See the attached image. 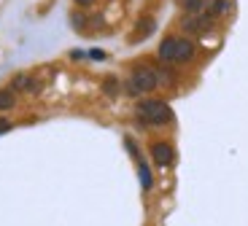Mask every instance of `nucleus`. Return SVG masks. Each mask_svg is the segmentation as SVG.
<instances>
[{"label": "nucleus", "mask_w": 248, "mask_h": 226, "mask_svg": "<svg viewBox=\"0 0 248 226\" xmlns=\"http://www.w3.org/2000/svg\"><path fill=\"white\" fill-rule=\"evenodd\" d=\"M68 57H70L73 62H81V60H87V51H84V49H73Z\"/></svg>", "instance_id": "18"}, {"label": "nucleus", "mask_w": 248, "mask_h": 226, "mask_svg": "<svg viewBox=\"0 0 248 226\" xmlns=\"http://www.w3.org/2000/svg\"><path fill=\"white\" fill-rule=\"evenodd\" d=\"M205 11L211 14L213 19H221L232 11V0H208V8Z\"/></svg>", "instance_id": "11"}, {"label": "nucleus", "mask_w": 248, "mask_h": 226, "mask_svg": "<svg viewBox=\"0 0 248 226\" xmlns=\"http://www.w3.org/2000/svg\"><path fill=\"white\" fill-rule=\"evenodd\" d=\"M149 153H151V162L156 167H170L175 165V146L168 140H154L149 146Z\"/></svg>", "instance_id": "5"}, {"label": "nucleus", "mask_w": 248, "mask_h": 226, "mask_svg": "<svg viewBox=\"0 0 248 226\" xmlns=\"http://www.w3.org/2000/svg\"><path fill=\"white\" fill-rule=\"evenodd\" d=\"M156 30V19L151 16V14H143V16H138V22L132 25V32L127 35V41L130 43H143L146 38H151Z\"/></svg>", "instance_id": "6"}, {"label": "nucleus", "mask_w": 248, "mask_h": 226, "mask_svg": "<svg viewBox=\"0 0 248 226\" xmlns=\"http://www.w3.org/2000/svg\"><path fill=\"white\" fill-rule=\"evenodd\" d=\"M135 119L140 127H168V124L175 121V113L165 100L143 97L135 105Z\"/></svg>", "instance_id": "3"}, {"label": "nucleus", "mask_w": 248, "mask_h": 226, "mask_svg": "<svg viewBox=\"0 0 248 226\" xmlns=\"http://www.w3.org/2000/svg\"><path fill=\"white\" fill-rule=\"evenodd\" d=\"M194 57H197V41L189 35L168 32L156 46V60L165 65H189Z\"/></svg>", "instance_id": "1"}, {"label": "nucleus", "mask_w": 248, "mask_h": 226, "mask_svg": "<svg viewBox=\"0 0 248 226\" xmlns=\"http://www.w3.org/2000/svg\"><path fill=\"white\" fill-rule=\"evenodd\" d=\"M124 94L132 100H140L143 94H151L159 89V73H156V65L149 62H135L130 67V78L124 81Z\"/></svg>", "instance_id": "2"}, {"label": "nucleus", "mask_w": 248, "mask_h": 226, "mask_svg": "<svg viewBox=\"0 0 248 226\" xmlns=\"http://www.w3.org/2000/svg\"><path fill=\"white\" fill-rule=\"evenodd\" d=\"M211 27H213V16L208 11H202V14H184V16H181V32L189 35V38L205 35Z\"/></svg>", "instance_id": "4"}, {"label": "nucleus", "mask_w": 248, "mask_h": 226, "mask_svg": "<svg viewBox=\"0 0 248 226\" xmlns=\"http://www.w3.org/2000/svg\"><path fill=\"white\" fill-rule=\"evenodd\" d=\"M100 89H103L106 97H116V94L122 92V81H119L116 75H106V78L100 81Z\"/></svg>", "instance_id": "12"}, {"label": "nucleus", "mask_w": 248, "mask_h": 226, "mask_svg": "<svg viewBox=\"0 0 248 226\" xmlns=\"http://www.w3.org/2000/svg\"><path fill=\"white\" fill-rule=\"evenodd\" d=\"M89 22H92V19H89V14L84 11V8H73V11H70V27H73L76 32H87Z\"/></svg>", "instance_id": "9"}, {"label": "nucleus", "mask_w": 248, "mask_h": 226, "mask_svg": "<svg viewBox=\"0 0 248 226\" xmlns=\"http://www.w3.org/2000/svg\"><path fill=\"white\" fill-rule=\"evenodd\" d=\"M19 105V94L14 92L11 86H3L0 89V113H8V110H14Z\"/></svg>", "instance_id": "8"}, {"label": "nucleus", "mask_w": 248, "mask_h": 226, "mask_svg": "<svg viewBox=\"0 0 248 226\" xmlns=\"http://www.w3.org/2000/svg\"><path fill=\"white\" fill-rule=\"evenodd\" d=\"M138 178H140V189L151 191L154 189V175H151V167L146 159H138Z\"/></svg>", "instance_id": "10"}, {"label": "nucleus", "mask_w": 248, "mask_h": 226, "mask_svg": "<svg viewBox=\"0 0 248 226\" xmlns=\"http://www.w3.org/2000/svg\"><path fill=\"white\" fill-rule=\"evenodd\" d=\"M11 129H14L11 119H6V116H0V135H6V132H11Z\"/></svg>", "instance_id": "16"}, {"label": "nucleus", "mask_w": 248, "mask_h": 226, "mask_svg": "<svg viewBox=\"0 0 248 226\" xmlns=\"http://www.w3.org/2000/svg\"><path fill=\"white\" fill-rule=\"evenodd\" d=\"M87 60H92V62H106L108 54H106L103 49H89V51H87Z\"/></svg>", "instance_id": "15"}, {"label": "nucleus", "mask_w": 248, "mask_h": 226, "mask_svg": "<svg viewBox=\"0 0 248 226\" xmlns=\"http://www.w3.org/2000/svg\"><path fill=\"white\" fill-rule=\"evenodd\" d=\"M8 86H11L14 92H22V94H38L41 92V81L35 78V75L30 73H16L11 81H8Z\"/></svg>", "instance_id": "7"}, {"label": "nucleus", "mask_w": 248, "mask_h": 226, "mask_svg": "<svg viewBox=\"0 0 248 226\" xmlns=\"http://www.w3.org/2000/svg\"><path fill=\"white\" fill-rule=\"evenodd\" d=\"M178 6L184 14H202L208 8V0H178Z\"/></svg>", "instance_id": "13"}, {"label": "nucleus", "mask_w": 248, "mask_h": 226, "mask_svg": "<svg viewBox=\"0 0 248 226\" xmlns=\"http://www.w3.org/2000/svg\"><path fill=\"white\" fill-rule=\"evenodd\" d=\"M94 3H97V0H73V6H76V8H84V11H89Z\"/></svg>", "instance_id": "17"}, {"label": "nucleus", "mask_w": 248, "mask_h": 226, "mask_svg": "<svg viewBox=\"0 0 248 226\" xmlns=\"http://www.w3.org/2000/svg\"><path fill=\"white\" fill-rule=\"evenodd\" d=\"M124 148H127V151H130V156H132V159H143V156H140V151H138V143L135 140H132V137H124Z\"/></svg>", "instance_id": "14"}]
</instances>
